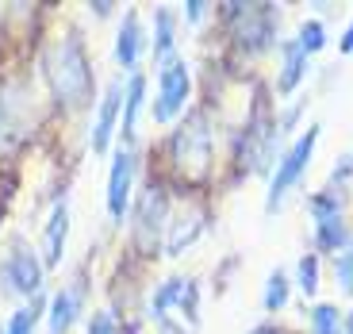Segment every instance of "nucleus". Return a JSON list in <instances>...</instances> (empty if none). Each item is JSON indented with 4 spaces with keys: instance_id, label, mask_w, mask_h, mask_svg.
<instances>
[{
    "instance_id": "nucleus-1",
    "label": "nucleus",
    "mask_w": 353,
    "mask_h": 334,
    "mask_svg": "<svg viewBox=\"0 0 353 334\" xmlns=\"http://www.w3.org/2000/svg\"><path fill=\"white\" fill-rule=\"evenodd\" d=\"M46 81L54 97L65 104H85L92 97V70H88L85 46L77 35H65L46 50Z\"/></svg>"
},
{
    "instance_id": "nucleus-2",
    "label": "nucleus",
    "mask_w": 353,
    "mask_h": 334,
    "mask_svg": "<svg viewBox=\"0 0 353 334\" xmlns=\"http://www.w3.org/2000/svg\"><path fill=\"white\" fill-rule=\"evenodd\" d=\"M173 161L185 173V181H203L212 173V131L200 115H192L173 135Z\"/></svg>"
},
{
    "instance_id": "nucleus-3",
    "label": "nucleus",
    "mask_w": 353,
    "mask_h": 334,
    "mask_svg": "<svg viewBox=\"0 0 353 334\" xmlns=\"http://www.w3.org/2000/svg\"><path fill=\"white\" fill-rule=\"evenodd\" d=\"M315 142H319V127H307V135H300V139L288 146V154L281 158V166H276L273 173V185H269V200H265V208L276 211L284 204V196L292 193V185L303 177V169L311 166V154H315Z\"/></svg>"
},
{
    "instance_id": "nucleus-4",
    "label": "nucleus",
    "mask_w": 353,
    "mask_h": 334,
    "mask_svg": "<svg viewBox=\"0 0 353 334\" xmlns=\"http://www.w3.org/2000/svg\"><path fill=\"white\" fill-rule=\"evenodd\" d=\"M188 92H192V77H188L185 58H165L158 70V100H154V119L169 124L181 108L188 104Z\"/></svg>"
},
{
    "instance_id": "nucleus-5",
    "label": "nucleus",
    "mask_w": 353,
    "mask_h": 334,
    "mask_svg": "<svg viewBox=\"0 0 353 334\" xmlns=\"http://www.w3.org/2000/svg\"><path fill=\"white\" fill-rule=\"evenodd\" d=\"M311 215H315V238L323 250H338L350 242V235H345V215H342V200H338V193H319L307 200Z\"/></svg>"
},
{
    "instance_id": "nucleus-6",
    "label": "nucleus",
    "mask_w": 353,
    "mask_h": 334,
    "mask_svg": "<svg viewBox=\"0 0 353 334\" xmlns=\"http://www.w3.org/2000/svg\"><path fill=\"white\" fill-rule=\"evenodd\" d=\"M0 277H4V284H8L12 292L31 296V292H39V284H43V262L35 257V250H27L23 242H16V246L4 254V262H0Z\"/></svg>"
},
{
    "instance_id": "nucleus-7",
    "label": "nucleus",
    "mask_w": 353,
    "mask_h": 334,
    "mask_svg": "<svg viewBox=\"0 0 353 334\" xmlns=\"http://www.w3.org/2000/svg\"><path fill=\"white\" fill-rule=\"evenodd\" d=\"M169 223V211H165V193L161 188H146L139 200V215H134V235H139V246L142 250H154L161 227Z\"/></svg>"
},
{
    "instance_id": "nucleus-8",
    "label": "nucleus",
    "mask_w": 353,
    "mask_h": 334,
    "mask_svg": "<svg viewBox=\"0 0 353 334\" xmlns=\"http://www.w3.org/2000/svg\"><path fill=\"white\" fill-rule=\"evenodd\" d=\"M131 185H134V154L131 150H119L112 161V177H108V215L115 223H123V215H127Z\"/></svg>"
},
{
    "instance_id": "nucleus-9",
    "label": "nucleus",
    "mask_w": 353,
    "mask_h": 334,
    "mask_svg": "<svg viewBox=\"0 0 353 334\" xmlns=\"http://www.w3.org/2000/svg\"><path fill=\"white\" fill-rule=\"evenodd\" d=\"M119 104H123V85L112 81L100 100V112H97V127H92V150L104 154L108 142H112V131H115V119H119Z\"/></svg>"
},
{
    "instance_id": "nucleus-10",
    "label": "nucleus",
    "mask_w": 353,
    "mask_h": 334,
    "mask_svg": "<svg viewBox=\"0 0 353 334\" xmlns=\"http://www.w3.org/2000/svg\"><path fill=\"white\" fill-rule=\"evenodd\" d=\"M65 238H70V208L65 200L50 211V219H46V235H43V262L46 265H58L65 254Z\"/></svg>"
},
{
    "instance_id": "nucleus-11",
    "label": "nucleus",
    "mask_w": 353,
    "mask_h": 334,
    "mask_svg": "<svg viewBox=\"0 0 353 334\" xmlns=\"http://www.w3.org/2000/svg\"><path fill=\"white\" fill-rule=\"evenodd\" d=\"M142 54V27H139V12H127L123 27H119V39H115V58L123 70H134Z\"/></svg>"
},
{
    "instance_id": "nucleus-12",
    "label": "nucleus",
    "mask_w": 353,
    "mask_h": 334,
    "mask_svg": "<svg viewBox=\"0 0 353 334\" xmlns=\"http://www.w3.org/2000/svg\"><path fill=\"white\" fill-rule=\"evenodd\" d=\"M169 254H181L185 246H192L196 242V235L203 230V208H188V211H181V215H173V223H169Z\"/></svg>"
},
{
    "instance_id": "nucleus-13",
    "label": "nucleus",
    "mask_w": 353,
    "mask_h": 334,
    "mask_svg": "<svg viewBox=\"0 0 353 334\" xmlns=\"http://www.w3.org/2000/svg\"><path fill=\"white\" fill-rule=\"evenodd\" d=\"M281 54H284V66H281V77H276V92H292V88L303 81V73H307V54L300 50L296 39L284 43Z\"/></svg>"
},
{
    "instance_id": "nucleus-14",
    "label": "nucleus",
    "mask_w": 353,
    "mask_h": 334,
    "mask_svg": "<svg viewBox=\"0 0 353 334\" xmlns=\"http://www.w3.org/2000/svg\"><path fill=\"white\" fill-rule=\"evenodd\" d=\"M77 311H81V288L58 292L54 311H50V334H65V331H70V323L77 319Z\"/></svg>"
},
{
    "instance_id": "nucleus-15",
    "label": "nucleus",
    "mask_w": 353,
    "mask_h": 334,
    "mask_svg": "<svg viewBox=\"0 0 353 334\" xmlns=\"http://www.w3.org/2000/svg\"><path fill=\"white\" fill-rule=\"evenodd\" d=\"M142 97H146V77H142V73H134V77L127 81V92H123V135L134 131V119H139Z\"/></svg>"
},
{
    "instance_id": "nucleus-16",
    "label": "nucleus",
    "mask_w": 353,
    "mask_h": 334,
    "mask_svg": "<svg viewBox=\"0 0 353 334\" xmlns=\"http://www.w3.org/2000/svg\"><path fill=\"white\" fill-rule=\"evenodd\" d=\"M173 58V12H158V31H154V62Z\"/></svg>"
},
{
    "instance_id": "nucleus-17",
    "label": "nucleus",
    "mask_w": 353,
    "mask_h": 334,
    "mask_svg": "<svg viewBox=\"0 0 353 334\" xmlns=\"http://www.w3.org/2000/svg\"><path fill=\"white\" fill-rule=\"evenodd\" d=\"M288 304V277L281 269L269 273V281H265V311H281Z\"/></svg>"
},
{
    "instance_id": "nucleus-18",
    "label": "nucleus",
    "mask_w": 353,
    "mask_h": 334,
    "mask_svg": "<svg viewBox=\"0 0 353 334\" xmlns=\"http://www.w3.org/2000/svg\"><path fill=\"white\" fill-rule=\"evenodd\" d=\"M311 331L315 334H342V315H338V308H330V304L311 308Z\"/></svg>"
},
{
    "instance_id": "nucleus-19",
    "label": "nucleus",
    "mask_w": 353,
    "mask_h": 334,
    "mask_svg": "<svg viewBox=\"0 0 353 334\" xmlns=\"http://www.w3.org/2000/svg\"><path fill=\"white\" fill-rule=\"evenodd\" d=\"M39 315H43V304H31V308H19L16 315L8 319V326H4V334H35L39 326Z\"/></svg>"
},
{
    "instance_id": "nucleus-20",
    "label": "nucleus",
    "mask_w": 353,
    "mask_h": 334,
    "mask_svg": "<svg viewBox=\"0 0 353 334\" xmlns=\"http://www.w3.org/2000/svg\"><path fill=\"white\" fill-rule=\"evenodd\" d=\"M296 43H300V50L311 58L315 50H323V43H327V31H323V23H319V19H307V23L300 27V39H296Z\"/></svg>"
},
{
    "instance_id": "nucleus-21",
    "label": "nucleus",
    "mask_w": 353,
    "mask_h": 334,
    "mask_svg": "<svg viewBox=\"0 0 353 334\" xmlns=\"http://www.w3.org/2000/svg\"><path fill=\"white\" fill-rule=\"evenodd\" d=\"M334 273H338L342 292H350V296H353V242H345V246H342V254H338V262H334Z\"/></svg>"
},
{
    "instance_id": "nucleus-22",
    "label": "nucleus",
    "mask_w": 353,
    "mask_h": 334,
    "mask_svg": "<svg viewBox=\"0 0 353 334\" xmlns=\"http://www.w3.org/2000/svg\"><path fill=\"white\" fill-rule=\"evenodd\" d=\"M300 288H303V296H315V288H319V257L315 254L300 257Z\"/></svg>"
},
{
    "instance_id": "nucleus-23",
    "label": "nucleus",
    "mask_w": 353,
    "mask_h": 334,
    "mask_svg": "<svg viewBox=\"0 0 353 334\" xmlns=\"http://www.w3.org/2000/svg\"><path fill=\"white\" fill-rule=\"evenodd\" d=\"M88 334H119V331H115V319L108 311H97L92 323H88Z\"/></svg>"
},
{
    "instance_id": "nucleus-24",
    "label": "nucleus",
    "mask_w": 353,
    "mask_h": 334,
    "mask_svg": "<svg viewBox=\"0 0 353 334\" xmlns=\"http://www.w3.org/2000/svg\"><path fill=\"white\" fill-rule=\"evenodd\" d=\"M342 50H345V54H353V19H350V27H345V39H342Z\"/></svg>"
},
{
    "instance_id": "nucleus-25",
    "label": "nucleus",
    "mask_w": 353,
    "mask_h": 334,
    "mask_svg": "<svg viewBox=\"0 0 353 334\" xmlns=\"http://www.w3.org/2000/svg\"><path fill=\"white\" fill-rule=\"evenodd\" d=\"M203 16V4L200 0H192V4H188V19H200Z\"/></svg>"
},
{
    "instance_id": "nucleus-26",
    "label": "nucleus",
    "mask_w": 353,
    "mask_h": 334,
    "mask_svg": "<svg viewBox=\"0 0 353 334\" xmlns=\"http://www.w3.org/2000/svg\"><path fill=\"white\" fill-rule=\"evenodd\" d=\"M254 334H281V331H276V326H257Z\"/></svg>"
},
{
    "instance_id": "nucleus-27",
    "label": "nucleus",
    "mask_w": 353,
    "mask_h": 334,
    "mask_svg": "<svg viewBox=\"0 0 353 334\" xmlns=\"http://www.w3.org/2000/svg\"><path fill=\"white\" fill-rule=\"evenodd\" d=\"M345 334H353V315H350V326H345Z\"/></svg>"
}]
</instances>
